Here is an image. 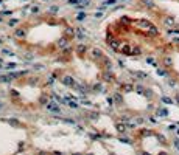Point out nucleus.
<instances>
[{
  "instance_id": "7ed1b4c3",
  "label": "nucleus",
  "mask_w": 179,
  "mask_h": 155,
  "mask_svg": "<svg viewBox=\"0 0 179 155\" xmlns=\"http://www.w3.org/2000/svg\"><path fill=\"white\" fill-rule=\"evenodd\" d=\"M157 115H159V116H167L168 115V110L167 109H159V110H157Z\"/></svg>"
},
{
  "instance_id": "f257e3e1",
  "label": "nucleus",
  "mask_w": 179,
  "mask_h": 155,
  "mask_svg": "<svg viewBox=\"0 0 179 155\" xmlns=\"http://www.w3.org/2000/svg\"><path fill=\"white\" fill-rule=\"evenodd\" d=\"M164 23H165L167 26H175V25H176V22H175V19H173V17H167Z\"/></svg>"
},
{
  "instance_id": "20e7f679",
  "label": "nucleus",
  "mask_w": 179,
  "mask_h": 155,
  "mask_svg": "<svg viewBox=\"0 0 179 155\" xmlns=\"http://www.w3.org/2000/svg\"><path fill=\"white\" fill-rule=\"evenodd\" d=\"M162 101H164L165 104H171V102H173V99H170V98H162Z\"/></svg>"
},
{
  "instance_id": "f03ea898",
  "label": "nucleus",
  "mask_w": 179,
  "mask_h": 155,
  "mask_svg": "<svg viewBox=\"0 0 179 155\" xmlns=\"http://www.w3.org/2000/svg\"><path fill=\"white\" fill-rule=\"evenodd\" d=\"M47 109H48V110H52V112H59V107L55 106V104H48Z\"/></svg>"
},
{
  "instance_id": "39448f33",
  "label": "nucleus",
  "mask_w": 179,
  "mask_h": 155,
  "mask_svg": "<svg viewBox=\"0 0 179 155\" xmlns=\"http://www.w3.org/2000/svg\"><path fill=\"white\" fill-rule=\"evenodd\" d=\"M117 129L120 130V132H125V126L123 124H117Z\"/></svg>"
}]
</instances>
